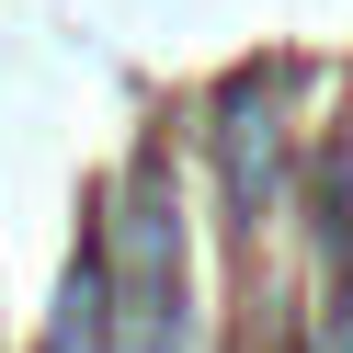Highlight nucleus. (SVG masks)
<instances>
[{"instance_id": "nucleus-1", "label": "nucleus", "mask_w": 353, "mask_h": 353, "mask_svg": "<svg viewBox=\"0 0 353 353\" xmlns=\"http://www.w3.org/2000/svg\"><path fill=\"white\" fill-rule=\"evenodd\" d=\"M330 353H353V319H342V342H330Z\"/></svg>"}]
</instances>
